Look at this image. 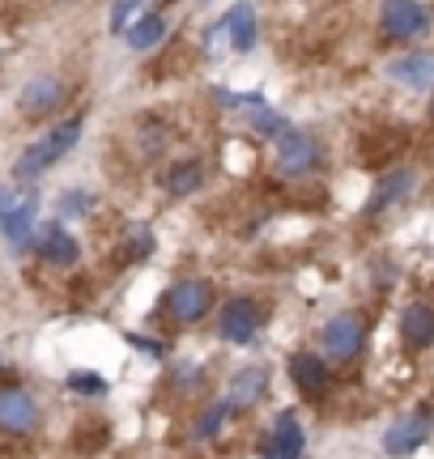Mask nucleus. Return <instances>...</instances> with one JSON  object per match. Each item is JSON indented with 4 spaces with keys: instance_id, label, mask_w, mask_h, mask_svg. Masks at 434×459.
<instances>
[{
    "instance_id": "f257e3e1",
    "label": "nucleus",
    "mask_w": 434,
    "mask_h": 459,
    "mask_svg": "<svg viewBox=\"0 0 434 459\" xmlns=\"http://www.w3.org/2000/svg\"><path fill=\"white\" fill-rule=\"evenodd\" d=\"M82 128H85L82 115H73V119H65V124H56L48 136H39V141H34V145L17 158L13 175H17V179H39V175H43V170H51V166L60 162L65 153H73V145L82 141Z\"/></svg>"
},
{
    "instance_id": "f03ea898",
    "label": "nucleus",
    "mask_w": 434,
    "mask_h": 459,
    "mask_svg": "<svg viewBox=\"0 0 434 459\" xmlns=\"http://www.w3.org/2000/svg\"><path fill=\"white\" fill-rule=\"evenodd\" d=\"M324 162V149L311 132H299L290 128L285 136L273 141V170L282 175V179H311Z\"/></svg>"
},
{
    "instance_id": "7ed1b4c3",
    "label": "nucleus",
    "mask_w": 434,
    "mask_h": 459,
    "mask_svg": "<svg viewBox=\"0 0 434 459\" xmlns=\"http://www.w3.org/2000/svg\"><path fill=\"white\" fill-rule=\"evenodd\" d=\"M430 30V9L421 0H379V34L387 43H413Z\"/></svg>"
},
{
    "instance_id": "20e7f679",
    "label": "nucleus",
    "mask_w": 434,
    "mask_h": 459,
    "mask_svg": "<svg viewBox=\"0 0 434 459\" xmlns=\"http://www.w3.org/2000/svg\"><path fill=\"white\" fill-rule=\"evenodd\" d=\"M162 311L175 319V324H196L204 315L213 311V281L204 277H184L175 281L162 298Z\"/></svg>"
},
{
    "instance_id": "39448f33",
    "label": "nucleus",
    "mask_w": 434,
    "mask_h": 459,
    "mask_svg": "<svg viewBox=\"0 0 434 459\" xmlns=\"http://www.w3.org/2000/svg\"><path fill=\"white\" fill-rule=\"evenodd\" d=\"M362 344H367V324H362V315H333L324 328H319V349H324V358L328 361H353L362 353Z\"/></svg>"
},
{
    "instance_id": "423d86ee",
    "label": "nucleus",
    "mask_w": 434,
    "mask_h": 459,
    "mask_svg": "<svg viewBox=\"0 0 434 459\" xmlns=\"http://www.w3.org/2000/svg\"><path fill=\"white\" fill-rule=\"evenodd\" d=\"M265 328V307L256 302V298L239 294L230 298L221 315H217V332H221V341H234V344H247L256 341V332Z\"/></svg>"
},
{
    "instance_id": "0eeeda50",
    "label": "nucleus",
    "mask_w": 434,
    "mask_h": 459,
    "mask_svg": "<svg viewBox=\"0 0 434 459\" xmlns=\"http://www.w3.org/2000/svg\"><path fill=\"white\" fill-rule=\"evenodd\" d=\"M430 434H434V412L421 404V409H413V412H404L396 426H387V434H384V451L387 455H413L421 443H430Z\"/></svg>"
},
{
    "instance_id": "6e6552de",
    "label": "nucleus",
    "mask_w": 434,
    "mask_h": 459,
    "mask_svg": "<svg viewBox=\"0 0 434 459\" xmlns=\"http://www.w3.org/2000/svg\"><path fill=\"white\" fill-rule=\"evenodd\" d=\"M413 187H418V170H409V166L404 170H387L367 200V221H379V217L404 209V200L413 196Z\"/></svg>"
},
{
    "instance_id": "1a4fd4ad",
    "label": "nucleus",
    "mask_w": 434,
    "mask_h": 459,
    "mask_svg": "<svg viewBox=\"0 0 434 459\" xmlns=\"http://www.w3.org/2000/svg\"><path fill=\"white\" fill-rule=\"evenodd\" d=\"M307 451V434H302V421L294 412H282L273 429L265 434V443H260V455L265 459H302Z\"/></svg>"
},
{
    "instance_id": "9d476101",
    "label": "nucleus",
    "mask_w": 434,
    "mask_h": 459,
    "mask_svg": "<svg viewBox=\"0 0 434 459\" xmlns=\"http://www.w3.org/2000/svg\"><path fill=\"white\" fill-rule=\"evenodd\" d=\"M401 341H404V349H413V353H421V349H430L434 344V302L430 298H413V302H404Z\"/></svg>"
},
{
    "instance_id": "9b49d317",
    "label": "nucleus",
    "mask_w": 434,
    "mask_h": 459,
    "mask_svg": "<svg viewBox=\"0 0 434 459\" xmlns=\"http://www.w3.org/2000/svg\"><path fill=\"white\" fill-rule=\"evenodd\" d=\"M39 426V404L26 387H0V429L9 434H30Z\"/></svg>"
},
{
    "instance_id": "f8f14e48",
    "label": "nucleus",
    "mask_w": 434,
    "mask_h": 459,
    "mask_svg": "<svg viewBox=\"0 0 434 459\" xmlns=\"http://www.w3.org/2000/svg\"><path fill=\"white\" fill-rule=\"evenodd\" d=\"M387 82L404 90H430L434 85V51H404L396 60H387Z\"/></svg>"
},
{
    "instance_id": "ddd939ff",
    "label": "nucleus",
    "mask_w": 434,
    "mask_h": 459,
    "mask_svg": "<svg viewBox=\"0 0 434 459\" xmlns=\"http://www.w3.org/2000/svg\"><path fill=\"white\" fill-rule=\"evenodd\" d=\"M290 383H294L299 395H307V400L328 395V387H333L328 361L319 358V353H294V358H290Z\"/></svg>"
},
{
    "instance_id": "4468645a",
    "label": "nucleus",
    "mask_w": 434,
    "mask_h": 459,
    "mask_svg": "<svg viewBox=\"0 0 434 459\" xmlns=\"http://www.w3.org/2000/svg\"><path fill=\"white\" fill-rule=\"evenodd\" d=\"M204 179H209V162L204 158H179V162H170L162 170V192L170 200H187L201 192Z\"/></svg>"
},
{
    "instance_id": "2eb2a0df",
    "label": "nucleus",
    "mask_w": 434,
    "mask_h": 459,
    "mask_svg": "<svg viewBox=\"0 0 434 459\" xmlns=\"http://www.w3.org/2000/svg\"><path fill=\"white\" fill-rule=\"evenodd\" d=\"M60 99H65V85H60V77L43 73V77H30V82H26V90H22L17 107H22V115L39 119V115L56 111V107H60Z\"/></svg>"
},
{
    "instance_id": "dca6fc26",
    "label": "nucleus",
    "mask_w": 434,
    "mask_h": 459,
    "mask_svg": "<svg viewBox=\"0 0 434 459\" xmlns=\"http://www.w3.org/2000/svg\"><path fill=\"white\" fill-rule=\"evenodd\" d=\"M221 30H226V43H230V51H239V56H247V51L260 43V22H256V9H251L247 0H239L230 13H226Z\"/></svg>"
},
{
    "instance_id": "f3484780",
    "label": "nucleus",
    "mask_w": 434,
    "mask_h": 459,
    "mask_svg": "<svg viewBox=\"0 0 434 459\" xmlns=\"http://www.w3.org/2000/svg\"><path fill=\"white\" fill-rule=\"evenodd\" d=\"M268 392V370L265 366H247V370H239L230 383V395H226V404L230 412H247L260 404V395Z\"/></svg>"
},
{
    "instance_id": "a211bd4d",
    "label": "nucleus",
    "mask_w": 434,
    "mask_h": 459,
    "mask_svg": "<svg viewBox=\"0 0 434 459\" xmlns=\"http://www.w3.org/2000/svg\"><path fill=\"white\" fill-rule=\"evenodd\" d=\"M167 30H170L167 13H145L124 30V39H128V48L133 51H150V48H158V43H167Z\"/></svg>"
},
{
    "instance_id": "6ab92c4d",
    "label": "nucleus",
    "mask_w": 434,
    "mask_h": 459,
    "mask_svg": "<svg viewBox=\"0 0 434 459\" xmlns=\"http://www.w3.org/2000/svg\"><path fill=\"white\" fill-rule=\"evenodd\" d=\"M39 251H43V260H48V264H60V268L77 264V255H82L77 238H73L65 226H48V230H43V234H39Z\"/></svg>"
},
{
    "instance_id": "aec40b11",
    "label": "nucleus",
    "mask_w": 434,
    "mask_h": 459,
    "mask_svg": "<svg viewBox=\"0 0 434 459\" xmlns=\"http://www.w3.org/2000/svg\"><path fill=\"white\" fill-rule=\"evenodd\" d=\"M34 217H39V200H34V196L17 200L13 209H9V217H4V234H9V243H13V247H26V243H30Z\"/></svg>"
},
{
    "instance_id": "412c9836",
    "label": "nucleus",
    "mask_w": 434,
    "mask_h": 459,
    "mask_svg": "<svg viewBox=\"0 0 434 459\" xmlns=\"http://www.w3.org/2000/svg\"><path fill=\"white\" fill-rule=\"evenodd\" d=\"M136 141H141V145H136L141 158H158L170 141V128L162 124V119H141V124H136Z\"/></svg>"
},
{
    "instance_id": "4be33fe9",
    "label": "nucleus",
    "mask_w": 434,
    "mask_h": 459,
    "mask_svg": "<svg viewBox=\"0 0 434 459\" xmlns=\"http://www.w3.org/2000/svg\"><path fill=\"white\" fill-rule=\"evenodd\" d=\"M251 132H256L260 141H268V145H273L277 136H285V132H290V119H285V115H277V111H268V107H256V111H251Z\"/></svg>"
},
{
    "instance_id": "5701e85b",
    "label": "nucleus",
    "mask_w": 434,
    "mask_h": 459,
    "mask_svg": "<svg viewBox=\"0 0 434 459\" xmlns=\"http://www.w3.org/2000/svg\"><path fill=\"white\" fill-rule=\"evenodd\" d=\"M68 387L82 395H107V378L94 375V370H73V375H68Z\"/></svg>"
},
{
    "instance_id": "b1692460",
    "label": "nucleus",
    "mask_w": 434,
    "mask_h": 459,
    "mask_svg": "<svg viewBox=\"0 0 434 459\" xmlns=\"http://www.w3.org/2000/svg\"><path fill=\"white\" fill-rule=\"evenodd\" d=\"M226 412H230V404H226V400H221V404H213V409H209V412L201 417L196 434H201V438H213L217 429H221V421H226Z\"/></svg>"
},
{
    "instance_id": "393cba45",
    "label": "nucleus",
    "mask_w": 434,
    "mask_h": 459,
    "mask_svg": "<svg viewBox=\"0 0 434 459\" xmlns=\"http://www.w3.org/2000/svg\"><path fill=\"white\" fill-rule=\"evenodd\" d=\"M141 4H150V0H116V4H111V30H128V17H133Z\"/></svg>"
},
{
    "instance_id": "a878e982",
    "label": "nucleus",
    "mask_w": 434,
    "mask_h": 459,
    "mask_svg": "<svg viewBox=\"0 0 434 459\" xmlns=\"http://www.w3.org/2000/svg\"><path fill=\"white\" fill-rule=\"evenodd\" d=\"M150 251H153V234L145 226H136L133 238H128V255H133V260H145Z\"/></svg>"
},
{
    "instance_id": "bb28decb",
    "label": "nucleus",
    "mask_w": 434,
    "mask_h": 459,
    "mask_svg": "<svg viewBox=\"0 0 434 459\" xmlns=\"http://www.w3.org/2000/svg\"><path fill=\"white\" fill-rule=\"evenodd\" d=\"M94 200L85 196V192H68V196H60V213L65 217H82V209H90Z\"/></svg>"
},
{
    "instance_id": "cd10ccee",
    "label": "nucleus",
    "mask_w": 434,
    "mask_h": 459,
    "mask_svg": "<svg viewBox=\"0 0 434 459\" xmlns=\"http://www.w3.org/2000/svg\"><path fill=\"white\" fill-rule=\"evenodd\" d=\"M9 209H13V200H9V192L0 187V230H4V217H9Z\"/></svg>"
},
{
    "instance_id": "c85d7f7f",
    "label": "nucleus",
    "mask_w": 434,
    "mask_h": 459,
    "mask_svg": "<svg viewBox=\"0 0 434 459\" xmlns=\"http://www.w3.org/2000/svg\"><path fill=\"white\" fill-rule=\"evenodd\" d=\"M430 115H434V102H430Z\"/></svg>"
}]
</instances>
